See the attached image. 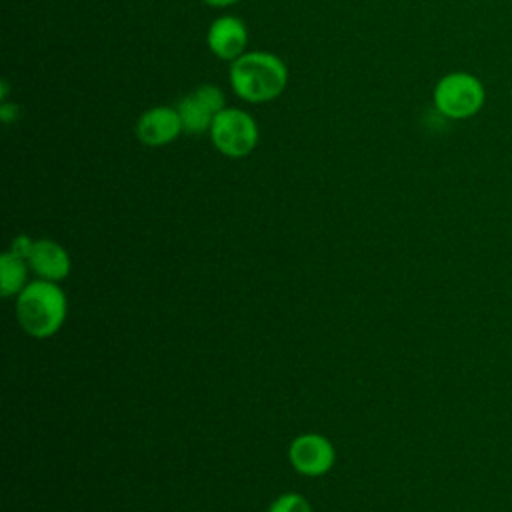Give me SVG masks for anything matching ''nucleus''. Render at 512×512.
Here are the masks:
<instances>
[{"instance_id": "9b49d317", "label": "nucleus", "mask_w": 512, "mask_h": 512, "mask_svg": "<svg viewBox=\"0 0 512 512\" xmlns=\"http://www.w3.org/2000/svg\"><path fill=\"white\" fill-rule=\"evenodd\" d=\"M268 512H312L310 502L296 492H286L280 494L272 504L268 506Z\"/></svg>"}, {"instance_id": "9d476101", "label": "nucleus", "mask_w": 512, "mask_h": 512, "mask_svg": "<svg viewBox=\"0 0 512 512\" xmlns=\"http://www.w3.org/2000/svg\"><path fill=\"white\" fill-rule=\"evenodd\" d=\"M28 260L12 254L10 250L0 256V292L4 298L18 296L28 284Z\"/></svg>"}, {"instance_id": "6e6552de", "label": "nucleus", "mask_w": 512, "mask_h": 512, "mask_svg": "<svg viewBox=\"0 0 512 512\" xmlns=\"http://www.w3.org/2000/svg\"><path fill=\"white\" fill-rule=\"evenodd\" d=\"M206 44L216 58L234 62L238 56L246 52V46H248L246 24L240 18L230 14L220 16L210 24L206 34Z\"/></svg>"}, {"instance_id": "f8f14e48", "label": "nucleus", "mask_w": 512, "mask_h": 512, "mask_svg": "<svg viewBox=\"0 0 512 512\" xmlns=\"http://www.w3.org/2000/svg\"><path fill=\"white\" fill-rule=\"evenodd\" d=\"M32 246H34V240H32L30 236L18 234V236L12 240V244H10V252L16 254V256H20V258H26V260H28Z\"/></svg>"}, {"instance_id": "0eeeda50", "label": "nucleus", "mask_w": 512, "mask_h": 512, "mask_svg": "<svg viewBox=\"0 0 512 512\" xmlns=\"http://www.w3.org/2000/svg\"><path fill=\"white\" fill-rule=\"evenodd\" d=\"M184 132L176 106H154L138 116L136 136L144 146L158 148L176 140Z\"/></svg>"}, {"instance_id": "f03ea898", "label": "nucleus", "mask_w": 512, "mask_h": 512, "mask_svg": "<svg viewBox=\"0 0 512 512\" xmlns=\"http://www.w3.org/2000/svg\"><path fill=\"white\" fill-rule=\"evenodd\" d=\"M68 314V300L58 282L32 280L16 296V318L32 338L54 336Z\"/></svg>"}, {"instance_id": "f257e3e1", "label": "nucleus", "mask_w": 512, "mask_h": 512, "mask_svg": "<svg viewBox=\"0 0 512 512\" xmlns=\"http://www.w3.org/2000/svg\"><path fill=\"white\" fill-rule=\"evenodd\" d=\"M230 84L236 96L250 104L276 100L288 84V68L272 52H244L230 62Z\"/></svg>"}, {"instance_id": "1a4fd4ad", "label": "nucleus", "mask_w": 512, "mask_h": 512, "mask_svg": "<svg viewBox=\"0 0 512 512\" xmlns=\"http://www.w3.org/2000/svg\"><path fill=\"white\" fill-rule=\"evenodd\" d=\"M28 266L38 278L60 282L70 274L72 260L62 244H58L56 240L42 238L34 240V246L28 256Z\"/></svg>"}, {"instance_id": "423d86ee", "label": "nucleus", "mask_w": 512, "mask_h": 512, "mask_svg": "<svg viewBox=\"0 0 512 512\" xmlns=\"http://www.w3.org/2000/svg\"><path fill=\"white\" fill-rule=\"evenodd\" d=\"M288 460L302 476H324L336 462V450L326 436L306 432L290 442Z\"/></svg>"}, {"instance_id": "4468645a", "label": "nucleus", "mask_w": 512, "mask_h": 512, "mask_svg": "<svg viewBox=\"0 0 512 512\" xmlns=\"http://www.w3.org/2000/svg\"><path fill=\"white\" fill-rule=\"evenodd\" d=\"M202 2L208 4V6H214V8H226V6L236 4L238 0H202Z\"/></svg>"}, {"instance_id": "39448f33", "label": "nucleus", "mask_w": 512, "mask_h": 512, "mask_svg": "<svg viewBox=\"0 0 512 512\" xmlns=\"http://www.w3.org/2000/svg\"><path fill=\"white\" fill-rule=\"evenodd\" d=\"M226 108L224 94L214 84H202L194 92L180 98L176 110L182 120V128L186 134H204L210 132V126L220 110Z\"/></svg>"}, {"instance_id": "20e7f679", "label": "nucleus", "mask_w": 512, "mask_h": 512, "mask_svg": "<svg viewBox=\"0 0 512 512\" xmlns=\"http://www.w3.org/2000/svg\"><path fill=\"white\" fill-rule=\"evenodd\" d=\"M208 134L214 148L228 158H244L258 144V124L240 108L220 110Z\"/></svg>"}, {"instance_id": "ddd939ff", "label": "nucleus", "mask_w": 512, "mask_h": 512, "mask_svg": "<svg viewBox=\"0 0 512 512\" xmlns=\"http://www.w3.org/2000/svg\"><path fill=\"white\" fill-rule=\"evenodd\" d=\"M18 112H20V108L16 106V104H12V102H2V106H0V118H2V122L4 124H10V122H14L16 118H18Z\"/></svg>"}, {"instance_id": "7ed1b4c3", "label": "nucleus", "mask_w": 512, "mask_h": 512, "mask_svg": "<svg viewBox=\"0 0 512 512\" xmlns=\"http://www.w3.org/2000/svg\"><path fill=\"white\" fill-rule=\"evenodd\" d=\"M434 108L450 120H466L480 112L486 100L484 84L470 72H450L442 76L432 92Z\"/></svg>"}, {"instance_id": "2eb2a0df", "label": "nucleus", "mask_w": 512, "mask_h": 512, "mask_svg": "<svg viewBox=\"0 0 512 512\" xmlns=\"http://www.w3.org/2000/svg\"><path fill=\"white\" fill-rule=\"evenodd\" d=\"M6 96H8V82L2 80V82H0V98L6 100Z\"/></svg>"}]
</instances>
